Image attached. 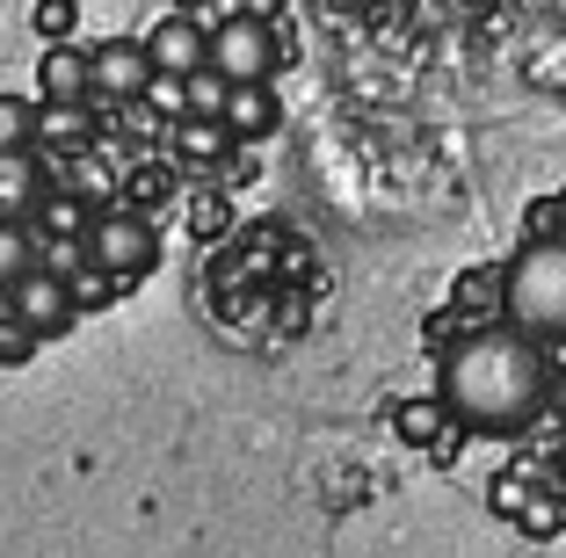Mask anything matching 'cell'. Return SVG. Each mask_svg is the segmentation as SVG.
Here are the masks:
<instances>
[{"label":"cell","mask_w":566,"mask_h":558,"mask_svg":"<svg viewBox=\"0 0 566 558\" xmlns=\"http://www.w3.org/2000/svg\"><path fill=\"white\" fill-rule=\"evenodd\" d=\"M44 203H51V167L36 160V146H0V218L30 225Z\"/></svg>","instance_id":"obj_7"},{"label":"cell","mask_w":566,"mask_h":558,"mask_svg":"<svg viewBox=\"0 0 566 558\" xmlns=\"http://www.w3.org/2000/svg\"><path fill=\"white\" fill-rule=\"evenodd\" d=\"M8 313H15L36 341H59L87 305H81V291H73V276H59V269L36 262V269H22V276L8 283Z\"/></svg>","instance_id":"obj_4"},{"label":"cell","mask_w":566,"mask_h":558,"mask_svg":"<svg viewBox=\"0 0 566 558\" xmlns=\"http://www.w3.org/2000/svg\"><path fill=\"white\" fill-rule=\"evenodd\" d=\"M95 59V102H146V87H153V59H146V44H132V36H109V44H95L87 51Z\"/></svg>","instance_id":"obj_6"},{"label":"cell","mask_w":566,"mask_h":558,"mask_svg":"<svg viewBox=\"0 0 566 558\" xmlns=\"http://www.w3.org/2000/svg\"><path fill=\"white\" fill-rule=\"evenodd\" d=\"M153 262H160V225H153L146 211L109 203V211L87 218V269H95V276L138 283V276H153Z\"/></svg>","instance_id":"obj_3"},{"label":"cell","mask_w":566,"mask_h":558,"mask_svg":"<svg viewBox=\"0 0 566 558\" xmlns=\"http://www.w3.org/2000/svg\"><path fill=\"white\" fill-rule=\"evenodd\" d=\"M226 95H233V81H226L218 66L189 73V116H226Z\"/></svg>","instance_id":"obj_13"},{"label":"cell","mask_w":566,"mask_h":558,"mask_svg":"<svg viewBox=\"0 0 566 558\" xmlns=\"http://www.w3.org/2000/svg\"><path fill=\"white\" fill-rule=\"evenodd\" d=\"M36 218L51 225V240H87V211H81V197H51Z\"/></svg>","instance_id":"obj_14"},{"label":"cell","mask_w":566,"mask_h":558,"mask_svg":"<svg viewBox=\"0 0 566 558\" xmlns=\"http://www.w3.org/2000/svg\"><path fill=\"white\" fill-rule=\"evenodd\" d=\"M559 203H566V189H559Z\"/></svg>","instance_id":"obj_18"},{"label":"cell","mask_w":566,"mask_h":558,"mask_svg":"<svg viewBox=\"0 0 566 558\" xmlns=\"http://www.w3.org/2000/svg\"><path fill=\"white\" fill-rule=\"evenodd\" d=\"M36 95L44 102H95V59L73 44H51L36 59Z\"/></svg>","instance_id":"obj_9"},{"label":"cell","mask_w":566,"mask_h":558,"mask_svg":"<svg viewBox=\"0 0 566 558\" xmlns=\"http://www.w3.org/2000/svg\"><path fill=\"white\" fill-rule=\"evenodd\" d=\"M552 385H559V362H552V341L523 334L516 319L501 327H472L436 356V399H443L450 428L465 435H523L537 413L552 407Z\"/></svg>","instance_id":"obj_1"},{"label":"cell","mask_w":566,"mask_h":558,"mask_svg":"<svg viewBox=\"0 0 566 558\" xmlns=\"http://www.w3.org/2000/svg\"><path fill=\"white\" fill-rule=\"evenodd\" d=\"M36 262H44V240H36L22 218H0V291H8L22 269H36Z\"/></svg>","instance_id":"obj_11"},{"label":"cell","mask_w":566,"mask_h":558,"mask_svg":"<svg viewBox=\"0 0 566 558\" xmlns=\"http://www.w3.org/2000/svg\"><path fill=\"white\" fill-rule=\"evenodd\" d=\"M87 102H44V138H81V124H87Z\"/></svg>","instance_id":"obj_17"},{"label":"cell","mask_w":566,"mask_h":558,"mask_svg":"<svg viewBox=\"0 0 566 558\" xmlns=\"http://www.w3.org/2000/svg\"><path fill=\"white\" fill-rule=\"evenodd\" d=\"M146 59H153V73H197V66H211V30H197L189 15H160L146 30Z\"/></svg>","instance_id":"obj_8"},{"label":"cell","mask_w":566,"mask_h":558,"mask_svg":"<svg viewBox=\"0 0 566 558\" xmlns=\"http://www.w3.org/2000/svg\"><path fill=\"white\" fill-rule=\"evenodd\" d=\"M211 66L226 81H269L276 73V30L262 15H226L211 30Z\"/></svg>","instance_id":"obj_5"},{"label":"cell","mask_w":566,"mask_h":558,"mask_svg":"<svg viewBox=\"0 0 566 558\" xmlns=\"http://www.w3.org/2000/svg\"><path fill=\"white\" fill-rule=\"evenodd\" d=\"M283 124V102L269 81H233V95H226V131L233 138H269Z\"/></svg>","instance_id":"obj_10"},{"label":"cell","mask_w":566,"mask_h":558,"mask_svg":"<svg viewBox=\"0 0 566 558\" xmlns=\"http://www.w3.org/2000/svg\"><path fill=\"white\" fill-rule=\"evenodd\" d=\"M44 138V95H0V146H36Z\"/></svg>","instance_id":"obj_12"},{"label":"cell","mask_w":566,"mask_h":558,"mask_svg":"<svg viewBox=\"0 0 566 558\" xmlns=\"http://www.w3.org/2000/svg\"><path fill=\"white\" fill-rule=\"evenodd\" d=\"M30 22H36V36H51V44H59V36H73V22H81V0H36Z\"/></svg>","instance_id":"obj_15"},{"label":"cell","mask_w":566,"mask_h":558,"mask_svg":"<svg viewBox=\"0 0 566 558\" xmlns=\"http://www.w3.org/2000/svg\"><path fill=\"white\" fill-rule=\"evenodd\" d=\"M66 189L73 197H109V167L95 152H81V160H66Z\"/></svg>","instance_id":"obj_16"},{"label":"cell","mask_w":566,"mask_h":558,"mask_svg":"<svg viewBox=\"0 0 566 558\" xmlns=\"http://www.w3.org/2000/svg\"><path fill=\"white\" fill-rule=\"evenodd\" d=\"M501 313L537 341L566 334V232H531L501 269Z\"/></svg>","instance_id":"obj_2"}]
</instances>
